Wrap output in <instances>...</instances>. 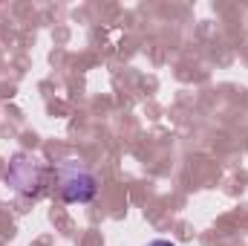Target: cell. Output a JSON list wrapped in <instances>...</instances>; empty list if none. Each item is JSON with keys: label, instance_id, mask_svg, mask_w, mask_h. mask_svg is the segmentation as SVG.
Masks as SVG:
<instances>
[{"label": "cell", "instance_id": "7a4b0ae2", "mask_svg": "<svg viewBox=\"0 0 248 246\" xmlns=\"http://www.w3.org/2000/svg\"><path fill=\"white\" fill-rule=\"evenodd\" d=\"M147 246H176V244H170V241H162V238H159V241H153V244H147Z\"/></svg>", "mask_w": 248, "mask_h": 246}, {"label": "cell", "instance_id": "6da1fadb", "mask_svg": "<svg viewBox=\"0 0 248 246\" xmlns=\"http://www.w3.org/2000/svg\"><path fill=\"white\" fill-rule=\"evenodd\" d=\"M58 194L63 203H90L98 194V177L81 162H66L58 168Z\"/></svg>", "mask_w": 248, "mask_h": 246}]
</instances>
